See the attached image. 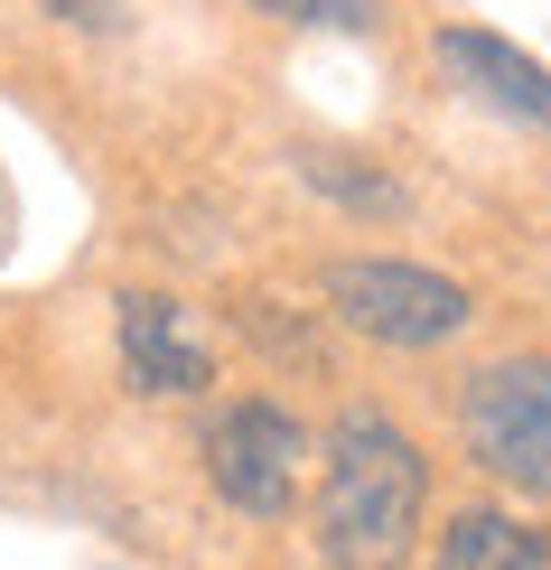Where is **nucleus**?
Returning a JSON list of instances; mask_svg holds the SVG:
<instances>
[{"label": "nucleus", "mask_w": 551, "mask_h": 570, "mask_svg": "<svg viewBox=\"0 0 551 570\" xmlns=\"http://www.w3.org/2000/svg\"><path fill=\"white\" fill-rule=\"evenodd\" d=\"M421 495L430 468L402 421L346 412L327 431V478H318V552L337 570H402L421 533Z\"/></svg>", "instance_id": "1"}, {"label": "nucleus", "mask_w": 551, "mask_h": 570, "mask_svg": "<svg viewBox=\"0 0 551 570\" xmlns=\"http://www.w3.org/2000/svg\"><path fill=\"white\" fill-rule=\"evenodd\" d=\"M459 440L486 478H505L523 495H551V355H505V365L468 374Z\"/></svg>", "instance_id": "2"}, {"label": "nucleus", "mask_w": 551, "mask_h": 570, "mask_svg": "<svg viewBox=\"0 0 551 570\" xmlns=\"http://www.w3.org/2000/svg\"><path fill=\"white\" fill-rule=\"evenodd\" d=\"M327 308L374 346H449L476 318V299L459 281L421 272V263H337L327 272Z\"/></svg>", "instance_id": "3"}, {"label": "nucleus", "mask_w": 551, "mask_h": 570, "mask_svg": "<svg viewBox=\"0 0 551 570\" xmlns=\"http://www.w3.org/2000/svg\"><path fill=\"white\" fill-rule=\"evenodd\" d=\"M299 468H308V431L281 402H234V412H215L206 431V478L225 495L234 514H291L299 505Z\"/></svg>", "instance_id": "4"}, {"label": "nucleus", "mask_w": 551, "mask_h": 570, "mask_svg": "<svg viewBox=\"0 0 551 570\" xmlns=\"http://www.w3.org/2000/svg\"><path fill=\"white\" fill-rule=\"evenodd\" d=\"M430 57H440V76L459 85L468 104H486V112H505V122L551 140V66L542 57H523V47L495 38V29H440Z\"/></svg>", "instance_id": "5"}, {"label": "nucleus", "mask_w": 551, "mask_h": 570, "mask_svg": "<svg viewBox=\"0 0 551 570\" xmlns=\"http://www.w3.org/2000/svg\"><path fill=\"white\" fill-rule=\"evenodd\" d=\"M122 374L140 393H206L215 384V346H206V327L187 318L178 299L140 291V299H122Z\"/></svg>", "instance_id": "6"}, {"label": "nucleus", "mask_w": 551, "mask_h": 570, "mask_svg": "<svg viewBox=\"0 0 551 570\" xmlns=\"http://www.w3.org/2000/svg\"><path fill=\"white\" fill-rule=\"evenodd\" d=\"M430 570H551V533L523 524V514L476 505V514H459V524L440 533V561Z\"/></svg>", "instance_id": "7"}, {"label": "nucleus", "mask_w": 551, "mask_h": 570, "mask_svg": "<svg viewBox=\"0 0 551 570\" xmlns=\"http://www.w3.org/2000/svg\"><path fill=\"white\" fill-rule=\"evenodd\" d=\"M299 178H308V187H327L337 206H365V216H402V187H393V178L346 169V159H327V150H308V159H299Z\"/></svg>", "instance_id": "8"}, {"label": "nucleus", "mask_w": 551, "mask_h": 570, "mask_svg": "<svg viewBox=\"0 0 551 570\" xmlns=\"http://www.w3.org/2000/svg\"><path fill=\"white\" fill-rule=\"evenodd\" d=\"M262 19H291V29H374L383 0H244Z\"/></svg>", "instance_id": "9"}, {"label": "nucleus", "mask_w": 551, "mask_h": 570, "mask_svg": "<svg viewBox=\"0 0 551 570\" xmlns=\"http://www.w3.org/2000/svg\"><path fill=\"white\" fill-rule=\"evenodd\" d=\"M38 10L76 19V29H112V19H122V0H38Z\"/></svg>", "instance_id": "10"}]
</instances>
